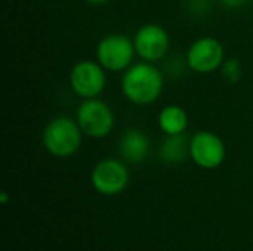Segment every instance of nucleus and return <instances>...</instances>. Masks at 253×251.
Returning a JSON list of instances; mask_svg holds the SVG:
<instances>
[{"mask_svg":"<svg viewBox=\"0 0 253 251\" xmlns=\"http://www.w3.org/2000/svg\"><path fill=\"white\" fill-rule=\"evenodd\" d=\"M120 90L126 101L138 107L157 102L165 90V72L153 62H133L122 72Z\"/></svg>","mask_w":253,"mask_h":251,"instance_id":"f257e3e1","label":"nucleus"},{"mask_svg":"<svg viewBox=\"0 0 253 251\" xmlns=\"http://www.w3.org/2000/svg\"><path fill=\"white\" fill-rule=\"evenodd\" d=\"M83 132L76 120L70 115L53 117L43 129V148L56 158L73 157L83 143Z\"/></svg>","mask_w":253,"mask_h":251,"instance_id":"f03ea898","label":"nucleus"},{"mask_svg":"<svg viewBox=\"0 0 253 251\" xmlns=\"http://www.w3.org/2000/svg\"><path fill=\"white\" fill-rule=\"evenodd\" d=\"M95 56L107 72H123L135 62L133 38L120 33L107 34L98 41Z\"/></svg>","mask_w":253,"mask_h":251,"instance_id":"7ed1b4c3","label":"nucleus"},{"mask_svg":"<svg viewBox=\"0 0 253 251\" xmlns=\"http://www.w3.org/2000/svg\"><path fill=\"white\" fill-rule=\"evenodd\" d=\"M76 120L86 138L104 139L111 135L116 126V117L111 107L99 99H83L76 111Z\"/></svg>","mask_w":253,"mask_h":251,"instance_id":"20e7f679","label":"nucleus"},{"mask_svg":"<svg viewBox=\"0 0 253 251\" xmlns=\"http://www.w3.org/2000/svg\"><path fill=\"white\" fill-rule=\"evenodd\" d=\"M68 83L73 93L83 99L99 98L107 86V71L98 61H77L68 75Z\"/></svg>","mask_w":253,"mask_h":251,"instance_id":"39448f33","label":"nucleus"},{"mask_svg":"<svg viewBox=\"0 0 253 251\" xmlns=\"http://www.w3.org/2000/svg\"><path fill=\"white\" fill-rule=\"evenodd\" d=\"M188 70L197 74H212L221 68L225 58L222 43L212 36L194 40L185 53Z\"/></svg>","mask_w":253,"mask_h":251,"instance_id":"423d86ee","label":"nucleus"},{"mask_svg":"<svg viewBox=\"0 0 253 251\" xmlns=\"http://www.w3.org/2000/svg\"><path fill=\"white\" fill-rule=\"evenodd\" d=\"M132 38L136 56L141 61L157 64L166 59L170 49V37L163 25L154 22L144 24L136 30Z\"/></svg>","mask_w":253,"mask_h":251,"instance_id":"0eeeda50","label":"nucleus"},{"mask_svg":"<svg viewBox=\"0 0 253 251\" xmlns=\"http://www.w3.org/2000/svg\"><path fill=\"white\" fill-rule=\"evenodd\" d=\"M130 180L127 166L117 158H104L95 164L90 173V183L96 192L111 197L122 194Z\"/></svg>","mask_w":253,"mask_h":251,"instance_id":"6e6552de","label":"nucleus"},{"mask_svg":"<svg viewBox=\"0 0 253 251\" xmlns=\"http://www.w3.org/2000/svg\"><path fill=\"white\" fill-rule=\"evenodd\" d=\"M227 157V146L212 130H199L190 138V158L205 170L218 169Z\"/></svg>","mask_w":253,"mask_h":251,"instance_id":"1a4fd4ad","label":"nucleus"},{"mask_svg":"<svg viewBox=\"0 0 253 251\" xmlns=\"http://www.w3.org/2000/svg\"><path fill=\"white\" fill-rule=\"evenodd\" d=\"M119 151L125 161L130 164H139L145 161L151 152L150 138L144 130L130 127L122 135L119 142Z\"/></svg>","mask_w":253,"mask_h":251,"instance_id":"9d476101","label":"nucleus"},{"mask_svg":"<svg viewBox=\"0 0 253 251\" xmlns=\"http://www.w3.org/2000/svg\"><path fill=\"white\" fill-rule=\"evenodd\" d=\"M157 124L165 136L184 135L190 126V115L184 107L178 104H169L160 109L157 115Z\"/></svg>","mask_w":253,"mask_h":251,"instance_id":"9b49d317","label":"nucleus"},{"mask_svg":"<svg viewBox=\"0 0 253 251\" xmlns=\"http://www.w3.org/2000/svg\"><path fill=\"white\" fill-rule=\"evenodd\" d=\"M190 157V139L184 135L165 136L159 146V158L165 164H181Z\"/></svg>","mask_w":253,"mask_h":251,"instance_id":"f8f14e48","label":"nucleus"},{"mask_svg":"<svg viewBox=\"0 0 253 251\" xmlns=\"http://www.w3.org/2000/svg\"><path fill=\"white\" fill-rule=\"evenodd\" d=\"M222 78L230 83V84H236L237 81H240L242 74H243V67L239 58H227L224 61V64L219 68Z\"/></svg>","mask_w":253,"mask_h":251,"instance_id":"ddd939ff","label":"nucleus"},{"mask_svg":"<svg viewBox=\"0 0 253 251\" xmlns=\"http://www.w3.org/2000/svg\"><path fill=\"white\" fill-rule=\"evenodd\" d=\"M185 68H188L185 56H184V58L173 56V58H170V59L168 61V64H166V74L170 75V77H179V75L184 72Z\"/></svg>","mask_w":253,"mask_h":251,"instance_id":"4468645a","label":"nucleus"},{"mask_svg":"<svg viewBox=\"0 0 253 251\" xmlns=\"http://www.w3.org/2000/svg\"><path fill=\"white\" fill-rule=\"evenodd\" d=\"M209 0H188L187 4H188V10L196 13V15H203L206 13L208 7H209Z\"/></svg>","mask_w":253,"mask_h":251,"instance_id":"2eb2a0df","label":"nucleus"},{"mask_svg":"<svg viewBox=\"0 0 253 251\" xmlns=\"http://www.w3.org/2000/svg\"><path fill=\"white\" fill-rule=\"evenodd\" d=\"M219 1L227 9H239L242 6H245L249 0H219Z\"/></svg>","mask_w":253,"mask_h":251,"instance_id":"dca6fc26","label":"nucleus"},{"mask_svg":"<svg viewBox=\"0 0 253 251\" xmlns=\"http://www.w3.org/2000/svg\"><path fill=\"white\" fill-rule=\"evenodd\" d=\"M87 4H92V6H104L107 3H110L111 0H84Z\"/></svg>","mask_w":253,"mask_h":251,"instance_id":"f3484780","label":"nucleus"},{"mask_svg":"<svg viewBox=\"0 0 253 251\" xmlns=\"http://www.w3.org/2000/svg\"><path fill=\"white\" fill-rule=\"evenodd\" d=\"M9 201V197H7V192H3L1 195H0V203L1 204H6Z\"/></svg>","mask_w":253,"mask_h":251,"instance_id":"a211bd4d","label":"nucleus"}]
</instances>
